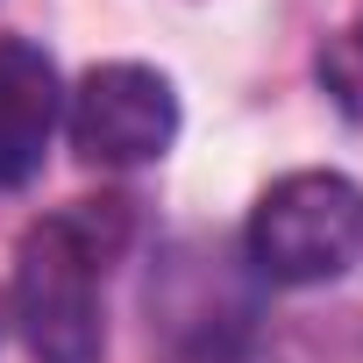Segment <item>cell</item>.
I'll return each mask as SVG.
<instances>
[{
	"mask_svg": "<svg viewBox=\"0 0 363 363\" xmlns=\"http://www.w3.org/2000/svg\"><path fill=\"white\" fill-rule=\"evenodd\" d=\"M313 79H320V93L335 100V114L363 128V22H349V29H335V36L320 43Z\"/></svg>",
	"mask_w": 363,
	"mask_h": 363,
	"instance_id": "obj_5",
	"label": "cell"
},
{
	"mask_svg": "<svg viewBox=\"0 0 363 363\" xmlns=\"http://www.w3.org/2000/svg\"><path fill=\"white\" fill-rule=\"evenodd\" d=\"M65 121V79L43 43L0 36V186L43 171V150Z\"/></svg>",
	"mask_w": 363,
	"mask_h": 363,
	"instance_id": "obj_4",
	"label": "cell"
},
{
	"mask_svg": "<svg viewBox=\"0 0 363 363\" xmlns=\"http://www.w3.org/2000/svg\"><path fill=\"white\" fill-rule=\"evenodd\" d=\"M128 242V200H72L43 214L8 278L15 328L36 363H100L107 320H100V278Z\"/></svg>",
	"mask_w": 363,
	"mask_h": 363,
	"instance_id": "obj_1",
	"label": "cell"
},
{
	"mask_svg": "<svg viewBox=\"0 0 363 363\" xmlns=\"http://www.w3.org/2000/svg\"><path fill=\"white\" fill-rule=\"evenodd\" d=\"M65 128L72 150L100 171H135L157 164L178 143V86L157 65H93L72 93H65Z\"/></svg>",
	"mask_w": 363,
	"mask_h": 363,
	"instance_id": "obj_3",
	"label": "cell"
},
{
	"mask_svg": "<svg viewBox=\"0 0 363 363\" xmlns=\"http://www.w3.org/2000/svg\"><path fill=\"white\" fill-rule=\"evenodd\" d=\"M242 250L271 285H335L363 264V186L349 171H285L257 193Z\"/></svg>",
	"mask_w": 363,
	"mask_h": 363,
	"instance_id": "obj_2",
	"label": "cell"
}]
</instances>
